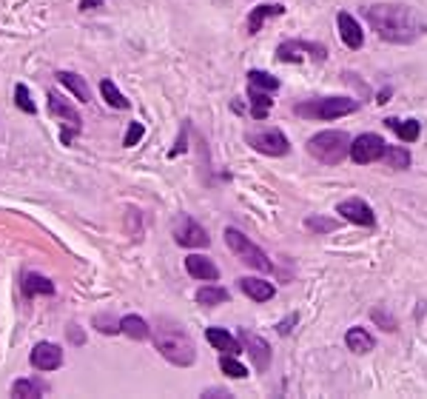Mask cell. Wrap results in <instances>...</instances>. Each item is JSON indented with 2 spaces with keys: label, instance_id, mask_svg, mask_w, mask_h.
Instances as JSON below:
<instances>
[{
  "label": "cell",
  "instance_id": "obj_1",
  "mask_svg": "<svg viewBox=\"0 0 427 399\" xmlns=\"http://www.w3.org/2000/svg\"><path fill=\"white\" fill-rule=\"evenodd\" d=\"M365 18L384 43H413L427 32V21L404 4H373Z\"/></svg>",
  "mask_w": 427,
  "mask_h": 399
},
{
  "label": "cell",
  "instance_id": "obj_2",
  "mask_svg": "<svg viewBox=\"0 0 427 399\" xmlns=\"http://www.w3.org/2000/svg\"><path fill=\"white\" fill-rule=\"evenodd\" d=\"M154 348L160 351L162 359H168L171 365L177 368H191L196 362V348H194V339L191 334L185 331V325H179L177 319H168V317H160L154 331Z\"/></svg>",
  "mask_w": 427,
  "mask_h": 399
},
{
  "label": "cell",
  "instance_id": "obj_3",
  "mask_svg": "<svg viewBox=\"0 0 427 399\" xmlns=\"http://www.w3.org/2000/svg\"><path fill=\"white\" fill-rule=\"evenodd\" d=\"M350 134L348 131H336V129H328V131H319L308 140V154L325 165H339L348 154H350Z\"/></svg>",
  "mask_w": 427,
  "mask_h": 399
},
{
  "label": "cell",
  "instance_id": "obj_4",
  "mask_svg": "<svg viewBox=\"0 0 427 399\" xmlns=\"http://www.w3.org/2000/svg\"><path fill=\"white\" fill-rule=\"evenodd\" d=\"M359 109V103L353 97H314V100H302L294 106L296 117L305 120H339L348 117Z\"/></svg>",
  "mask_w": 427,
  "mask_h": 399
},
{
  "label": "cell",
  "instance_id": "obj_5",
  "mask_svg": "<svg viewBox=\"0 0 427 399\" xmlns=\"http://www.w3.org/2000/svg\"><path fill=\"white\" fill-rule=\"evenodd\" d=\"M226 243H228V248L237 254V260H243L245 266H251L254 271H260V274H271L274 271V263L268 260V254L254 243V240H248L243 231H237V229H226Z\"/></svg>",
  "mask_w": 427,
  "mask_h": 399
},
{
  "label": "cell",
  "instance_id": "obj_6",
  "mask_svg": "<svg viewBox=\"0 0 427 399\" xmlns=\"http://www.w3.org/2000/svg\"><path fill=\"white\" fill-rule=\"evenodd\" d=\"M251 143L254 151L260 154H268V157H285L291 151V143L288 137L282 134V129H262V131H251L245 137Z\"/></svg>",
  "mask_w": 427,
  "mask_h": 399
},
{
  "label": "cell",
  "instance_id": "obj_7",
  "mask_svg": "<svg viewBox=\"0 0 427 399\" xmlns=\"http://www.w3.org/2000/svg\"><path fill=\"white\" fill-rule=\"evenodd\" d=\"M384 148H387V143L379 134L365 131V134L353 137V143H350V160L359 163V165H370V163H376V160L384 157Z\"/></svg>",
  "mask_w": 427,
  "mask_h": 399
},
{
  "label": "cell",
  "instance_id": "obj_8",
  "mask_svg": "<svg viewBox=\"0 0 427 399\" xmlns=\"http://www.w3.org/2000/svg\"><path fill=\"white\" fill-rule=\"evenodd\" d=\"M174 240H177V246H182V248H205V246L211 243L208 231H205L194 217H188V214H179V217L174 220Z\"/></svg>",
  "mask_w": 427,
  "mask_h": 399
},
{
  "label": "cell",
  "instance_id": "obj_9",
  "mask_svg": "<svg viewBox=\"0 0 427 399\" xmlns=\"http://www.w3.org/2000/svg\"><path fill=\"white\" fill-rule=\"evenodd\" d=\"M305 58L314 60H328V49L322 43H305V40H285L277 49V60L279 63H299Z\"/></svg>",
  "mask_w": 427,
  "mask_h": 399
},
{
  "label": "cell",
  "instance_id": "obj_10",
  "mask_svg": "<svg viewBox=\"0 0 427 399\" xmlns=\"http://www.w3.org/2000/svg\"><path fill=\"white\" fill-rule=\"evenodd\" d=\"M336 214H342L348 223H353V226H362V229H373V226H376V214H373V209L365 203L362 197L342 200V203L336 206Z\"/></svg>",
  "mask_w": 427,
  "mask_h": 399
},
{
  "label": "cell",
  "instance_id": "obj_11",
  "mask_svg": "<svg viewBox=\"0 0 427 399\" xmlns=\"http://www.w3.org/2000/svg\"><path fill=\"white\" fill-rule=\"evenodd\" d=\"M240 342H243V348L251 354L257 371H268V368H271V345H268L265 337H260V334H254V331H248V328H240Z\"/></svg>",
  "mask_w": 427,
  "mask_h": 399
},
{
  "label": "cell",
  "instance_id": "obj_12",
  "mask_svg": "<svg viewBox=\"0 0 427 399\" xmlns=\"http://www.w3.org/2000/svg\"><path fill=\"white\" fill-rule=\"evenodd\" d=\"M32 365L38 371H55L63 365V348L55 342H38L32 348Z\"/></svg>",
  "mask_w": 427,
  "mask_h": 399
},
{
  "label": "cell",
  "instance_id": "obj_13",
  "mask_svg": "<svg viewBox=\"0 0 427 399\" xmlns=\"http://www.w3.org/2000/svg\"><path fill=\"white\" fill-rule=\"evenodd\" d=\"M336 26H339V38H342V43H345L348 49H362V46H365V32H362V26H359V21H356L353 15L339 12Z\"/></svg>",
  "mask_w": 427,
  "mask_h": 399
},
{
  "label": "cell",
  "instance_id": "obj_14",
  "mask_svg": "<svg viewBox=\"0 0 427 399\" xmlns=\"http://www.w3.org/2000/svg\"><path fill=\"white\" fill-rule=\"evenodd\" d=\"M185 271L194 280H202V283H217L220 280V268L214 266V260H208L202 254H188L185 257Z\"/></svg>",
  "mask_w": 427,
  "mask_h": 399
},
{
  "label": "cell",
  "instance_id": "obj_15",
  "mask_svg": "<svg viewBox=\"0 0 427 399\" xmlns=\"http://www.w3.org/2000/svg\"><path fill=\"white\" fill-rule=\"evenodd\" d=\"M205 339L214 345V351H223V354H234L237 356L240 351H245L243 342H240V337H234L226 328H205Z\"/></svg>",
  "mask_w": 427,
  "mask_h": 399
},
{
  "label": "cell",
  "instance_id": "obj_16",
  "mask_svg": "<svg viewBox=\"0 0 427 399\" xmlns=\"http://www.w3.org/2000/svg\"><path fill=\"white\" fill-rule=\"evenodd\" d=\"M285 15V6L282 4H262V6H257V9H251V15H248V35H257L262 26H265V21H271V18H282Z\"/></svg>",
  "mask_w": 427,
  "mask_h": 399
},
{
  "label": "cell",
  "instance_id": "obj_17",
  "mask_svg": "<svg viewBox=\"0 0 427 399\" xmlns=\"http://www.w3.org/2000/svg\"><path fill=\"white\" fill-rule=\"evenodd\" d=\"M240 288H243V294L251 297L254 302H268V300H274V294H277V288H274L271 283L260 280V277H243V280H240Z\"/></svg>",
  "mask_w": 427,
  "mask_h": 399
},
{
  "label": "cell",
  "instance_id": "obj_18",
  "mask_svg": "<svg viewBox=\"0 0 427 399\" xmlns=\"http://www.w3.org/2000/svg\"><path fill=\"white\" fill-rule=\"evenodd\" d=\"M49 114L52 117H63V120H69L74 129H80V114H77V109L69 103V100H63L57 92H49Z\"/></svg>",
  "mask_w": 427,
  "mask_h": 399
},
{
  "label": "cell",
  "instance_id": "obj_19",
  "mask_svg": "<svg viewBox=\"0 0 427 399\" xmlns=\"http://www.w3.org/2000/svg\"><path fill=\"white\" fill-rule=\"evenodd\" d=\"M23 294L26 297H52L55 294V285L49 277L38 274V271H26L23 274Z\"/></svg>",
  "mask_w": 427,
  "mask_h": 399
},
{
  "label": "cell",
  "instance_id": "obj_20",
  "mask_svg": "<svg viewBox=\"0 0 427 399\" xmlns=\"http://www.w3.org/2000/svg\"><path fill=\"white\" fill-rule=\"evenodd\" d=\"M228 300H231V294L223 285H214V283H208V285H202L196 291V302L202 308H217V305H226Z\"/></svg>",
  "mask_w": 427,
  "mask_h": 399
},
{
  "label": "cell",
  "instance_id": "obj_21",
  "mask_svg": "<svg viewBox=\"0 0 427 399\" xmlns=\"http://www.w3.org/2000/svg\"><path fill=\"white\" fill-rule=\"evenodd\" d=\"M345 345L353 351V354H367V351H373V345H376V339H373V334L367 331V328H350L348 334H345Z\"/></svg>",
  "mask_w": 427,
  "mask_h": 399
},
{
  "label": "cell",
  "instance_id": "obj_22",
  "mask_svg": "<svg viewBox=\"0 0 427 399\" xmlns=\"http://www.w3.org/2000/svg\"><path fill=\"white\" fill-rule=\"evenodd\" d=\"M248 97H251V117L254 120H265L268 111H271V106H274L271 92H262V89H257V86L248 83Z\"/></svg>",
  "mask_w": 427,
  "mask_h": 399
},
{
  "label": "cell",
  "instance_id": "obj_23",
  "mask_svg": "<svg viewBox=\"0 0 427 399\" xmlns=\"http://www.w3.org/2000/svg\"><path fill=\"white\" fill-rule=\"evenodd\" d=\"M384 126H387L390 131H396V137H399V140H404V143H416V140H418V134H421L418 120H396V117H387V120H384Z\"/></svg>",
  "mask_w": 427,
  "mask_h": 399
},
{
  "label": "cell",
  "instance_id": "obj_24",
  "mask_svg": "<svg viewBox=\"0 0 427 399\" xmlns=\"http://www.w3.org/2000/svg\"><path fill=\"white\" fill-rule=\"evenodd\" d=\"M57 80H60V86H66L80 103H89V100H92V92H89V86H86V80H83L80 75H74V72H57Z\"/></svg>",
  "mask_w": 427,
  "mask_h": 399
},
{
  "label": "cell",
  "instance_id": "obj_25",
  "mask_svg": "<svg viewBox=\"0 0 427 399\" xmlns=\"http://www.w3.org/2000/svg\"><path fill=\"white\" fill-rule=\"evenodd\" d=\"M120 331H123L126 337H131V339H148V337H151L148 322H145L143 317H137V314H126V317L120 319Z\"/></svg>",
  "mask_w": 427,
  "mask_h": 399
},
{
  "label": "cell",
  "instance_id": "obj_26",
  "mask_svg": "<svg viewBox=\"0 0 427 399\" xmlns=\"http://www.w3.org/2000/svg\"><path fill=\"white\" fill-rule=\"evenodd\" d=\"M46 393V385L43 382H38V379H18L15 385H12V396H18V399H40Z\"/></svg>",
  "mask_w": 427,
  "mask_h": 399
},
{
  "label": "cell",
  "instance_id": "obj_27",
  "mask_svg": "<svg viewBox=\"0 0 427 399\" xmlns=\"http://www.w3.org/2000/svg\"><path fill=\"white\" fill-rule=\"evenodd\" d=\"M382 160H384L390 168H396V171H407V168H410V151H407L404 146H387Z\"/></svg>",
  "mask_w": 427,
  "mask_h": 399
},
{
  "label": "cell",
  "instance_id": "obj_28",
  "mask_svg": "<svg viewBox=\"0 0 427 399\" xmlns=\"http://www.w3.org/2000/svg\"><path fill=\"white\" fill-rule=\"evenodd\" d=\"M100 94H103V100L111 106V109H128L131 103L123 97V92L111 83V80H100Z\"/></svg>",
  "mask_w": 427,
  "mask_h": 399
},
{
  "label": "cell",
  "instance_id": "obj_29",
  "mask_svg": "<svg viewBox=\"0 0 427 399\" xmlns=\"http://www.w3.org/2000/svg\"><path fill=\"white\" fill-rule=\"evenodd\" d=\"M220 371L226 373V376H231V379H245L248 376V368L234 356V354H223V359H220Z\"/></svg>",
  "mask_w": 427,
  "mask_h": 399
},
{
  "label": "cell",
  "instance_id": "obj_30",
  "mask_svg": "<svg viewBox=\"0 0 427 399\" xmlns=\"http://www.w3.org/2000/svg\"><path fill=\"white\" fill-rule=\"evenodd\" d=\"M248 83L251 86H257V89H262V92H277L282 83H279V77H274V75H268V72H248Z\"/></svg>",
  "mask_w": 427,
  "mask_h": 399
},
{
  "label": "cell",
  "instance_id": "obj_31",
  "mask_svg": "<svg viewBox=\"0 0 427 399\" xmlns=\"http://www.w3.org/2000/svg\"><path fill=\"white\" fill-rule=\"evenodd\" d=\"M336 220H331V217H319V214H311L308 220H305V229L308 231H314V234H328V231H336Z\"/></svg>",
  "mask_w": 427,
  "mask_h": 399
},
{
  "label": "cell",
  "instance_id": "obj_32",
  "mask_svg": "<svg viewBox=\"0 0 427 399\" xmlns=\"http://www.w3.org/2000/svg\"><path fill=\"white\" fill-rule=\"evenodd\" d=\"M15 103H18V109H21V111H26V114H38V106L32 103V94H29V89H26L23 83H18V86H15Z\"/></svg>",
  "mask_w": 427,
  "mask_h": 399
},
{
  "label": "cell",
  "instance_id": "obj_33",
  "mask_svg": "<svg viewBox=\"0 0 427 399\" xmlns=\"http://www.w3.org/2000/svg\"><path fill=\"white\" fill-rule=\"evenodd\" d=\"M370 317L379 322V328H384V331H396V319L382 308V305H376V308H370Z\"/></svg>",
  "mask_w": 427,
  "mask_h": 399
},
{
  "label": "cell",
  "instance_id": "obj_34",
  "mask_svg": "<svg viewBox=\"0 0 427 399\" xmlns=\"http://www.w3.org/2000/svg\"><path fill=\"white\" fill-rule=\"evenodd\" d=\"M94 325H97V331H103V334H117V331H120V322H117L114 317H109V314H97V317H94Z\"/></svg>",
  "mask_w": 427,
  "mask_h": 399
},
{
  "label": "cell",
  "instance_id": "obj_35",
  "mask_svg": "<svg viewBox=\"0 0 427 399\" xmlns=\"http://www.w3.org/2000/svg\"><path fill=\"white\" fill-rule=\"evenodd\" d=\"M143 134H145V126L143 123H128V131H126V140H123V146H137L140 140H143Z\"/></svg>",
  "mask_w": 427,
  "mask_h": 399
},
{
  "label": "cell",
  "instance_id": "obj_36",
  "mask_svg": "<svg viewBox=\"0 0 427 399\" xmlns=\"http://www.w3.org/2000/svg\"><path fill=\"white\" fill-rule=\"evenodd\" d=\"M296 319H299L296 314H288V317H285V319H282V322L277 325V334H279V337H285V334H291V328L296 325Z\"/></svg>",
  "mask_w": 427,
  "mask_h": 399
},
{
  "label": "cell",
  "instance_id": "obj_37",
  "mask_svg": "<svg viewBox=\"0 0 427 399\" xmlns=\"http://www.w3.org/2000/svg\"><path fill=\"white\" fill-rule=\"evenodd\" d=\"M69 339H72L74 345H83V342H86V334L80 331V325H69Z\"/></svg>",
  "mask_w": 427,
  "mask_h": 399
},
{
  "label": "cell",
  "instance_id": "obj_38",
  "mask_svg": "<svg viewBox=\"0 0 427 399\" xmlns=\"http://www.w3.org/2000/svg\"><path fill=\"white\" fill-rule=\"evenodd\" d=\"M97 6H103V0H80V12H92Z\"/></svg>",
  "mask_w": 427,
  "mask_h": 399
},
{
  "label": "cell",
  "instance_id": "obj_39",
  "mask_svg": "<svg viewBox=\"0 0 427 399\" xmlns=\"http://www.w3.org/2000/svg\"><path fill=\"white\" fill-rule=\"evenodd\" d=\"M202 396H231L226 388H208V390H202Z\"/></svg>",
  "mask_w": 427,
  "mask_h": 399
},
{
  "label": "cell",
  "instance_id": "obj_40",
  "mask_svg": "<svg viewBox=\"0 0 427 399\" xmlns=\"http://www.w3.org/2000/svg\"><path fill=\"white\" fill-rule=\"evenodd\" d=\"M390 94H393V89H390V86H387V89H382V92H379V100H376V103H379V106H384Z\"/></svg>",
  "mask_w": 427,
  "mask_h": 399
}]
</instances>
